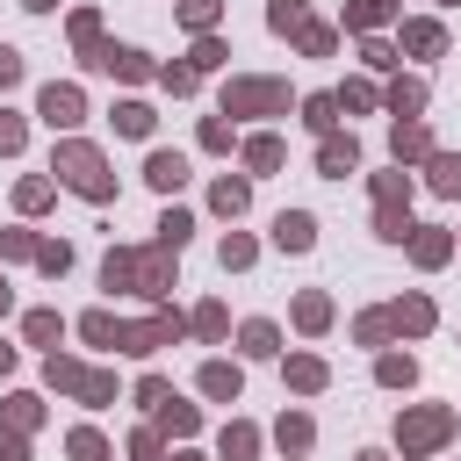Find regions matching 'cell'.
Here are the masks:
<instances>
[{
	"instance_id": "cell-32",
	"label": "cell",
	"mask_w": 461,
	"mask_h": 461,
	"mask_svg": "<svg viewBox=\"0 0 461 461\" xmlns=\"http://www.w3.org/2000/svg\"><path fill=\"white\" fill-rule=\"evenodd\" d=\"M73 454H80V461H101V454H108V447H101V440H94V433H73Z\"/></svg>"
},
{
	"instance_id": "cell-3",
	"label": "cell",
	"mask_w": 461,
	"mask_h": 461,
	"mask_svg": "<svg viewBox=\"0 0 461 461\" xmlns=\"http://www.w3.org/2000/svg\"><path fill=\"white\" fill-rule=\"evenodd\" d=\"M447 426H454V411H411V418L396 426V440L418 454V447H440V440H447Z\"/></svg>"
},
{
	"instance_id": "cell-36",
	"label": "cell",
	"mask_w": 461,
	"mask_h": 461,
	"mask_svg": "<svg viewBox=\"0 0 461 461\" xmlns=\"http://www.w3.org/2000/svg\"><path fill=\"white\" fill-rule=\"evenodd\" d=\"M29 8H58V0H29Z\"/></svg>"
},
{
	"instance_id": "cell-7",
	"label": "cell",
	"mask_w": 461,
	"mask_h": 461,
	"mask_svg": "<svg viewBox=\"0 0 461 461\" xmlns=\"http://www.w3.org/2000/svg\"><path fill=\"white\" fill-rule=\"evenodd\" d=\"M43 115L51 123H80V87H43Z\"/></svg>"
},
{
	"instance_id": "cell-35",
	"label": "cell",
	"mask_w": 461,
	"mask_h": 461,
	"mask_svg": "<svg viewBox=\"0 0 461 461\" xmlns=\"http://www.w3.org/2000/svg\"><path fill=\"white\" fill-rule=\"evenodd\" d=\"M0 310H8V281H0Z\"/></svg>"
},
{
	"instance_id": "cell-34",
	"label": "cell",
	"mask_w": 461,
	"mask_h": 461,
	"mask_svg": "<svg viewBox=\"0 0 461 461\" xmlns=\"http://www.w3.org/2000/svg\"><path fill=\"white\" fill-rule=\"evenodd\" d=\"M8 361H15V354H8V346H0V375H8Z\"/></svg>"
},
{
	"instance_id": "cell-30",
	"label": "cell",
	"mask_w": 461,
	"mask_h": 461,
	"mask_svg": "<svg viewBox=\"0 0 461 461\" xmlns=\"http://www.w3.org/2000/svg\"><path fill=\"white\" fill-rule=\"evenodd\" d=\"M15 80H22V58H15L8 43H0V87H15Z\"/></svg>"
},
{
	"instance_id": "cell-28",
	"label": "cell",
	"mask_w": 461,
	"mask_h": 461,
	"mask_svg": "<svg viewBox=\"0 0 461 461\" xmlns=\"http://www.w3.org/2000/svg\"><path fill=\"white\" fill-rule=\"evenodd\" d=\"M253 166H260V173H274V166H281V145H274V137H260V145H253Z\"/></svg>"
},
{
	"instance_id": "cell-12",
	"label": "cell",
	"mask_w": 461,
	"mask_h": 461,
	"mask_svg": "<svg viewBox=\"0 0 461 461\" xmlns=\"http://www.w3.org/2000/svg\"><path fill=\"white\" fill-rule=\"evenodd\" d=\"M418 101H426V87H418V80H396V87H389V108H396V115H411Z\"/></svg>"
},
{
	"instance_id": "cell-37",
	"label": "cell",
	"mask_w": 461,
	"mask_h": 461,
	"mask_svg": "<svg viewBox=\"0 0 461 461\" xmlns=\"http://www.w3.org/2000/svg\"><path fill=\"white\" fill-rule=\"evenodd\" d=\"M361 461H382V454H361Z\"/></svg>"
},
{
	"instance_id": "cell-1",
	"label": "cell",
	"mask_w": 461,
	"mask_h": 461,
	"mask_svg": "<svg viewBox=\"0 0 461 461\" xmlns=\"http://www.w3.org/2000/svg\"><path fill=\"white\" fill-rule=\"evenodd\" d=\"M58 173H66V181L80 188V195H94V202H108V173H101V152H87V145H66V152H58Z\"/></svg>"
},
{
	"instance_id": "cell-9",
	"label": "cell",
	"mask_w": 461,
	"mask_h": 461,
	"mask_svg": "<svg viewBox=\"0 0 461 461\" xmlns=\"http://www.w3.org/2000/svg\"><path fill=\"white\" fill-rule=\"evenodd\" d=\"M202 389H209V396H238V368L209 361V368H202Z\"/></svg>"
},
{
	"instance_id": "cell-17",
	"label": "cell",
	"mask_w": 461,
	"mask_h": 461,
	"mask_svg": "<svg viewBox=\"0 0 461 461\" xmlns=\"http://www.w3.org/2000/svg\"><path fill=\"white\" fill-rule=\"evenodd\" d=\"M281 447L303 454V447H310V418H281Z\"/></svg>"
},
{
	"instance_id": "cell-18",
	"label": "cell",
	"mask_w": 461,
	"mask_h": 461,
	"mask_svg": "<svg viewBox=\"0 0 461 461\" xmlns=\"http://www.w3.org/2000/svg\"><path fill=\"white\" fill-rule=\"evenodd\" d=\"M403 43H411V51H440V22H411V29H403Z\"/></svg>"
},
{
	"instance_id": "cell-11",
	"label": "cell",
	"mask_w": 461,
	"mask_h": 461,
	"mask_svg": "<svg viewBox=\"0 0 461 461\" xmlns=\"http://www.w3.org/2000/svg\"><path fill=\"white\" fill-rule=\"evenodd\" d=\"M332 115H339L332 94H310V101H303V123H310V130H332Z\"/></svg>"
},
{
	"instance_id": "cell-24",
	"label": "cell",
	"mask_w": 461,
	"mask_h": 461,
	"mask_svg": "<svg viewBox=\"0 0 461 461\" xmlns=\"http://www.w3.org/2000/svg\"><path fill=\"white\" fill-rule=\"evenodd\" d=\"M274 29H303V0H274Z\"/></svg>"
},
{
	"instance_id": "cell-13",
	"label": "cell",
	"mask_w": 461,
	"mask_h": 461,
	"mask_svg": "<svg viewBox=\"0 0 461 461\" xmlns=\"http://www.w3.org/2000/svg\"><path fill=\"white\" fill-rule=\"evenodd\" d=\"M433 188L440 195H461V159H433Z\"/></svg>"
},
{
	"instance_id": "cell-10",
	"label": "cell",
	"mask_w": 461,
	"mask_h": 461,
	"mask_svg": "<svg viewBox=\"0 0 461 461\" xmlns=\"http://www.w3.org/2000/svg\"><path fill=\"white\" fill-rule=\"evenodd\" d=\"M188 230H195V216H181V209H173V216L159 223V246H166V253H181V246H188Z\"/></svg>"
},
{
	"instance_id": "cell-27",
	"label": "cell",
	"mask_w": 461,
	"mask_h": 461,
	"mask_svg": "<svg viewBox=\"0 0 461 461\" xmlns=\"http://www.w3.org/2000/svg\"><path fill=\"white\" fill-rule=\"evenodd\" d=\"M382 15H389V0H361V8H354V29H375Z\"/></svg>"
},
{
	"instance_id": "cell-25",
	"label": "cell",
	"mask_w": 461,
	"mask_h": 461,
	"mask_svg": "<svg viewBox=\"0 0 461 461\" xmlns=\"http://www.w3.org/2000/svg\"><path fill=\"white\" fill-rule=\"evenodd\" d=\"M223 454H230V461H246V454H253V433H246V426H230V433H223Z\"/></svg>"
},
{
	"instance_id": "cell-2",
	"label": "cell",
	"mask_w": 461,
	"mask_h": 461,
	"mask_svg": "<svg viewBox=\"0 0 461 461\" xmlns=\"http://www.w3.org/2000/svg\"><path fill=\"white\" fill-rule=\"evenodd\" d=\"M115 281H137L145 296H159L166 288V267H159V253H108V288Z\"/></svg>"
},
{
	"instance_id": "cell-23",
	"label": "cell",
	"mask_w": 461,
	"mask_h": 461,
	"mask_svg": "<svg viewBox=\"0 0 461 461\" xmlns=\"http://www.w3.org/2000/svg\"><path fill=\"white\" fill-rule=\"evenodd\" d=\"M288 382H296V389H317L324 368H317V361H288Z\"/></svg>"
},
{
	"instance_id": "cell-26",
	"label": "cell",
	"mask_w": 461,
	"mask_h": 461,
	"mask_svg": "<svg viewBox=\"0 0 461 461\" xmlns=\"http://www.w3.org/2000/svg\"><path fill=\"white\" fill-rule=\"evenodd\" d=\"M246 354H274V324H246Z\"/></svg>"
},
{
	"instance_id": "cell-8",
	"label": "cell",
	"mask_w": 461,
	"mask_h": 461,
	"mask_svg": "<svg viewBox=\"0 0 461 461\" xmlns=\"http://www.w3.org/2000/svg\"><path fill=\"white\" fill-rule=\"evenodd\" d=\"M317 166H324V173H354V166H361V152H354V137H324V152H317Z\"/></svg>"
},
{
	"instance_id": "cell-20",
	"label": "cell",
	"mask_w": 461,
	"mask_h": 461,
	"mask_svg": "<svg viewBox=\"0 0 461 461\" xmlns=\"http://www.w3.org/2000/svg\"><path fill=\"white\" fill-rule=\"evenodd\" d=\"M216 209L238 216V209H246V188H238V181H216Z\"/></svg>"
},
{
	"instance_id": "cell-22",
	"label": "cell",
	"mask_w": 461,
	"mask_h": 461,
	"mask_svg": "<svg viewBox=\"0 0 461 461\" xmlns=\"http://www.w3.org/2000/svg\"><path fill=\"white\" fill-rule=\"evenodd\" d=\"M396 324H411V332H426V324H433V303H418V296H411V303L396 310Z\"/></svg>"
},
{
	"instance_id": "cell-19",
	"label": "cell",
	"mask_w": 461,
	"mask_h": 461,
	"mask_svg": "<svg viewBox=\"0 0 461 461\" xmlns=\"http://www.w3.org/2000/svg\"><path fill=\"white\" fill-rule=\"evenodd\" d=\"M115 123H123L130 137H145V130H152V108H137V101H130V108H115Z\"/></svg>"
},
{
	"instance_id": "cell-33",
	"label": "cell",
	"mask_w": 461,
	"mask_h": 461,
	"mask_svg": "<svg viewBox=\"0 0 461 461\" xmlns=\"http://www.w3.org/2000/svg\"><path fill=\"white\" fill-rule=\"evenodd\" d=\"M22 145V123H15V115H0V152H15Z\"/></svg>"
},
{
	"instance_id": "cell-16",
	"label": "cell",
	"mask_w": 461,
	"mask_h": 461,
	"mask_svg": "<svg viewBox=\"0 0 461 461\" xmlns=\"http://www.w3.org/2000/svg\"><path fill=\"white\" fill-rule=\"evenodd\" d=\"M426 152V130L418 123H396V159H418Z\"/></svg>"
},
{
	"instance_id": "cell-14",
	"label": "cell",
	"mask_w": 461,
	"mask_h": 461,
	"mask_svg": "<svg viewBox=\"0 0 461 461\" xmlns=\"http://www.w3.org/2000/svg\"><path fill=\"white\" fill-rule=\"evenodd\" d=\"M80 332H87V339H94V346H115V332H123V324H115V317H108V310H94V317H87V324H80Z\"/></svg>"
},
{
	"instance_id": "cell-31",
	"label": "cell",
	"mask_w": 461,
	"mask_h": 461,
	"mask_svg": "<svg viewBox=\"0 0 461 461\" xmlns=\"http://www.w3.org/2000/svg\"><path fill=\"white\" fill-rule=\"evenodd\" d=\"M29 339H36V346H43V339H58V317H51V310H36V317H29Z\"/></svg>"
},
{
	"instance_id": "cell-29",
	"label": "cell",
	"mask_w": 461,
	"mask_h": 461,
	"mask_svg": "<svg viewBox=\"0 0 461 461\" xmlns=\"http://www.w3.org/2000/svg\"><path fill=\"white\" fill-rule=\"evenodd\" d=\"M403 230H411V223H403V209H396V202H382V238H403Z\"/></svg>"
},
{
	"instance_id": "cell-4",
	"label": "cell",
	"mask_w": 461,
	"mask_h": 461,
	"mask_svg": "<svg viewBox=\"0 0 461 461\" xmlns=\"http://www.w3.org/2000/svg\"><path fill=\"white\" fill-rule=\"evenodd\" d=\"M281 101H288V94H281L274 80H238V87L223 94V108H230V115H238V108H281Z\"/></svg>"
},
{
	"instance_id": "cell-5",
	"label": "cell",
	"mask_w": 461,
	"mask_h": 461,
	"mask_svg": "<svg viewBox=\"0 0 461 461\" xmlns=\"http://www.w3.org/2000/svg\"><path fill=\"white\" fill-rule=\"evenodd\" d=\"M274 246H281V253H310V246H317V223H310L303 209H288V216L274 223Z\"/></svg>"
},
{
	"instance_id": "cell-15",
	"label": "cell",
	"mask_w": 461,
	"mask_h": 461,
	"mask_svg": "<svg viewBox=\"0 0 461 461\" xmlns=\"http://www.w3.org/2000/svg\"><path fill=\"white\" fill-rule=\"evenodd\" d=\"M296 317H303V332H324V317H332V303H324V296H303V303H296Z\"/></svg>"
},
{
	"instance_id": "cell-6",
	"label": "cell",
	"mask_w": 461,
	"mask_h": 461,
	"mask_svg": "<svg viewBox=\"0 0 461 461\" xmlns=\"http://www.w3.org/2000/svg\"><path fill=\"white\" fill-rule=\"evenodd\" d=\"M145 173H152V188H181V181H188V159H181V152H152Z\"/></svg>"
},
{
	"instance_id": "cell-21",
	"label": "cell",
	"mask_w": 461,
	"mask_h": 461,
	"mask_svg": "<svg viewBox=\"0 0 461 461\" xmlns=\"http://www.w3.org/2000/svg\"><path fill=\"white\" fill-rule=\"evenodd\" d=\"M418 260H426V267L447 260V238H440V230H418Z\"/></svg>"
}]
</instances>
